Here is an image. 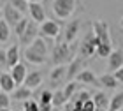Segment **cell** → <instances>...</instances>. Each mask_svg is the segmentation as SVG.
Segmentation results:
<instances>
[{"mask_svg":"<svg viewBox=\"0 0 123 111\" xmlns=\"http://www.w3.org/2000/svg\"><path fill=\"white\" fill-rule=\"evenodd\" d=\"M74 58V49H72L70 42L67 41H58L53 48V55H51V60H53V65H63V64H69L70 60Z\"/></svg>","mask_w":123,"mask_h":111,"instance_id":"6da1fadb","label":"cell"},{"mask_svg":"<svg viewBox=\"0 0 123 111\" xmlns=\"http://www.w3.org/2000/svg\"><path fill=\"white\" fill-rule=\"evenodd\" d=\"M77 7V0H53L51 9L58 20H69Z\"/></svg>","mask_w":123,"mask_h":111,"instance_id":"7a4b0ae2","label":"cell"},{"mask_svg":"<svg viewBox=\"0 0 123 111\" xmlns=\"http://www.w3.org/2000/svg\"><path fill=\"white\" fill-rule=\"evenodd\" d=\"M100 44V39L95 35V32H88V34H85V37L81 39V44H79V55L85 58H90L92 55L97 53V48Z\"/></svg>","mask_w":123,"mask_h":111,"instance_id":"3957f363","label":"cell"},{"mask_svg":"<svg viewBox=\"0 0 123 111\" xmlns=\"http://www.w3.org/2000/svg\"><path fill=\"white\" fill-rule=\"evenodd\" d=\"M2 18H4L5 21H7V23H9L11 26H12V28H14V26H16L21 20L25 18V14L21 13L19 9H16L12 4L4 2V4H2Z\"/></svg>","mask_w":123,"mask_h":111,"instance_id":"277c9868","label":"cell"},{"mask_svg":"<svg viewBox=\"0 0 123 111\" xmlns=\"http://www.w3.org/2000/svg\"><path fill=\"white\" fill-rule=\"evenodd\" d=\"M39 32H41V26H39V23H35V21H30L28 23V26H26V30H25V34L21 35V37H18L19 39V44L21 46H30V44L35 41V39L39 37Z\"/></svg>","mask_w":123,"mask_h":111,"instance_id":"5b68a950","label":"cell"},{"mask_svg":"<svg viewBox=\"0 0 123 111\" xmlns=\"http://www.w3.org/2000/svg\"><path fill=\"white\" fill-rule=\"evenodd\" d=\"M39 26H41V34L49 37V39H58L60 34H62V26H60L58 21H55V20H46Z\"/></svg>","mask_w":123,"mask_h":111,"instance_id":"8992f818","label":"cell"},{"mask_svg":"<svg viewBox=\"0 0 123 111\" xmlns=\"http://www.w3.org/2000/svg\"><path fill=\"white\" fill-rule=\"evenodd\" d=\"M85 57H81V55H77V57H74L69 62V65H67V81H72L76 79L77 74L81 72L83 69H85Z\"/></svg>","mask_w":123,"mask_h":111,"instance_id":"52a82bcc","label":"cell"},{"mask_svg":"<svg viewBox=\"0 0 123 111\" xmlns=\"http://www.w3.org/2000/svg\"><path fill=\"white\" fill-rule=\"evenodd\" d=\"M79 30H81V21H79V20H70L69 23L65 25L63 32H62L63 41H67V42L72 44V42L77 39V35H79Z\"/></svg>","mask_w":123,"mask_h":111,"instance_id":"ba28073f","label":"cell"},{"mask_svg":"<svg viewBox=\"0 0 123 111\" xmlns=\"http://www.w3.org/2000/svg\"><path fill=\"white\" fill-rule=\"evenodd\" d=\"M92 28L95 32V35L100 39V42H111V32H109V25L105 21L95 20L92 23Z\"/></svg>","mask_w":123,"mask_h":111,"instance_id":"9c48e42d","label":"cell"},{"mask_svg":"<svg viewBox=\"0 0 123 111\" xmlns=\"http://www.w3.org/2000/svg\"><path fill=\"white\" fill-rule=\"evenodd\" d=\"M16 88H18V83L14 81L11 71H9V72H7V71H2V74H0V90L12 93Z\"/></svg>","mask_w":123,"mask_h":111,"instance_id":"30bf717a","label":"cell"},{"mask_svg":"<svg viewBox=\"0 0 123 111\" xmlns=\"http://www.w3.org/2000/svg\"><path fill=\"white\" fill-rule=\"evenodd\" d=\"M105 60H107V71H109V72H116V71L123 65V51L114 49Z\"/></svg>","mask_w":123,"mask_h":111,"instance_id":"8fae6325","label":"cell"},{"mask_svg":"<svg viewBox=\"0 0 123 111\" xmlns=\"http://www.w3.org/2000/svg\"><path fill=\"white\" fill-rule=\"evenodd\" d=\"M23 57H25L26 62H30V64H33V65H42V64H46V62H48V57H44V55H41L39 51L32 49L30 46H26V48H25Z\"/></svg>","mask_w":123,"mask_h":111,"instance_id":"7c38bea8","label":"cell"},{"mask_svg":"<svg viewBox=\"0 0 123 111\" xmlns=\"http://www.w3.org/2000/svg\"><path fill=\"white\" fill-rule=\"evenodd\" d=\"M120 85V81H118V78L114 76V72H104V74H100L98 76V86H102V88H107V90H114L116 86Z\"/></svg>","mask_w":123,"mask_h":111,"instance_id":"4fadbf2b","label":"cell"},{"mask_svg":"<svg viewBox=\"0 0 123 111\" xmlns=\"http://www.w3.org/2000/svg\"><path fill=\"white\" fill-rule=\"evenodd\" d=\"M30 16H32V20L35 21V23L41 25L42 21H46V11H44V7L41 5V2H30Z\"/></svg>","mask_w":123,"mask_h":111,"instance_id":"5bb4252c","label":"cell"},{"mask_svg":"<svg viewBox=\"0 0 123 111\" xmlns=\"http://www.w3.org/2000/svg\"><path fill=\"white\" fill-rule=\"evenodd\" d=\"M67 65L69 64H63V65H55L51 69V74H49V79H51L53 86H56L60 81L67 79Z\"/></svg>","mask_w":123,"mask_h":111,"instance_id":"9a60e30c","label":"cell"},{"mask_svg":"<svg viewBox=\"0 0 123 111\" xmlns=\"http://www.w3.org/2000/svg\"><path fill=\"white\" fill-rule=\"evenodd\" d=\"M9 71H11V74H12L14 81L18 83V86L23 85L25 79H26V74H28V71H26V65H25L23 62H19V64H16L14 67H11Z\"/></svg>","mask_w":123,"mask_h":111,"instance_id":"2e32d148","label":"cell"},{"mask_svg":"<svg viewBox=\"0 0 123 111\" xmlns=\"http://www.w3.org/2000/svg\"><path fill=\"white\" fill-rule=\"evenodd\" d=\"M12 95L14 101H19V102H25V101H28V99L33 97V92H32V88H28L26 85H19L16 90L11 93Z\"/></svg>","mask_w":123,"mask_h":111,"instance_id":"e0dca14e","label":"cell"},{"mask_svg":"<svg viewBox=\"0 0 123 111\" xmlns=\"http://www.w3.org/2000/svg\"><path fill=\"white\" fill-rule=\"evenodd\" d=\"M76 81H79L81 85H98V76H95V72H92L90 69H83L77 74Z\"/></svg>","mask_w":123,"mask_h":111,"instance_id":"ac0fdd59","label":"cell"},{"mask_svg":"<svg viewBox=\"0 0 123 111\" xmlns=\"http://www.w3.org/2000/svg\"><path fill=\"white\" fill-rule=\"evenodd\" d=\"M23 85H26L28 88H39L42 85V74L39 72V71H32V72H28L26 74V79H25V83Z\"/></svg>","mask_w":123,"mask_h":111,"instance_id":"d6986e66","label":"cell"},{"mask_svg":"<svg viewBox=\"0 0 123 111\" xmlns=\"http://www.w3.org/2000/svg\"><path fill=\"white\" fill-rule=\"evenodd\" d=\"M21 53H19V46L18 44H12V46L7 48V62H9V69L14 67L16 64H19Z\"/></svg>","mask_w":123,"mask_h":111,"instance_id":"ffe728a7","label":"cell"},{"mask_svg":"<svg viewBox=\"0 0 123 111\" xmlns=\"http://www.w3.org/2000/svg\"><path fill=\"white\" fill-rule=\"evenodd\" d=\"M92 97H93V95H92L88 90H85V88H79V90L74 93V97H72L70 101L76 104V108H83V104H85L88 99H92Z\"/></svg>","mask_w":123,"mask_h":111,"instance_id":"44dd1931","label":"cell"},{"mask_svg":"<svg viewBox=\"0 0 123 111\" xmlns=\"http://www.w3.org/2000/svg\"><path fill=\"white\" fill-rule=\"evenodd\" d=\"M79 85H81V83H79V81H76V79L67 81V85L63 86V93H65L67 101H70V99L74 97V93H76L77 90H79Z\"/></svg>","mask_w":123,"mask_h":111,"instance_id":"7402d4cb","label":"cell"},{"mask_svg":"<svg viewBox=\"0 0 123 111\" xmlns=\"http://www.w3.org/2000/svg\"><path fill=\"white\" fill-rule=\"evenodd\" d=\"M11 28H12V26H11L7 21H5L4 18L0 20V42L2 44H5L9 41V35H11Z\"/></svg>","mask_w":123,"mask_h":111,"instance_id":"603a6c76","label":"cell"},{"mask_svg":"<svg viewBox=\"0 0 123 111\" xmlns=\"http://www.w3.org/2000/svg\"><path fill=\"white\" fill-rule=\"evenodd\" d=\"M123 108V90L114 93L113 97H111V102H109V111H118Z\"/></svg>","mask_w":123,"mask_h":111,"instance_id":"cb8c5ba5","label":"cell"},{"mask_svg":"<svg viewBox=\"0 0 123 111\" xmlns=\"http://www.w3.org/2000/svg\"><path fill=\"white\" fill-rule=\"evenodd\" d=\"M113 53V44L111 42H100L97 48V57L98 58H107Z\"/></svg>","mask_w":123,"mask_h":111,"instance_id":"d4e9b609","label":"cell"},{"mask_svg":"<svg viewBox=\"0 0 123 111\" xmlns=\"http://www.w3.org/2000/svg\"><path fill=\"white\" fill-rule=\"evenodd\" d=\"M93 101H95V104H97V108H105V109H109V97L105 95L104 92H97L93 95Z\"/></svg>","mask_w":123,"mask_h":111,"instance_id":"484cf974","label":"cell"},{"mask_svg":"<svg viewBox=\"0 0 123 111\" xmlns=\"http://www.w3.org/2000/svg\"><path fill=\"white\" fill-rule=\"evenodd\" d=\"M65 102H69V101H67V97L63 93V88L55 90V93H53V106L55 108H60V106H65Z\"/></svg>","mask_w":123,"mask_h":111,"instance_id":"4316f807","label":"cell"},{"mask_svg":"<svg viewBox=\"0 0 123 111\" xmlns=\"http://www.w3.org/2000/svg\"><path fill=\"white\" fill-rule=\"evenodd\" d=\"M53 93H55V90H46V88H44V90H41L39 93H35V97L39 102H53Z\"/></svg>","mask_w":123,"mask_h":111,"instance_id":"83f0119b","label":"cell"},{"mask_svg":"<svg viewBox=\"0 0 123 111\" xmlns=\"http://www.w3.org/2000/svg\"><path fill=\"white\" fill-rule=\"evenodd\" d=\"M9 4H12L16 9H19L23 14H26L30 11V2L28 0H9Z\"/></svg>","mask_w":123,"mask_h":111,"instance_id":"f1b7e54d","label":"cell"},{"mask_svg":"<svg viewBox=\"0 0 123 111\" xmlns=\"http://www.w3.org/2000/svg\"><path fill=\"white\" fill-rule=\"evenodd\" d=\"M28 23H30V20H26V16H25V18L21 20L19 23L14 26V28H12V30H14V34L18 35V37H21V35L25 34V30H26V26H28Z\"/></svg>","mask_w":123,"mask_h":111,"instance_id":"f546056e","label":"cell"},{"mask_svg":"<svg viewBox=\"0 0 123 111\" xmlns=\"http://www.w3.org/2000/svg\"><path fill=\"white\" fill-rule=\"evenodd\" d=\"M23 109L25 111H41V104L37 99H28L23 102Z\"/></svg>","mask_w":123,"mask_h":111,"instance_id":"4dcf8cb0","label":"cell"},{"mask_svg":"<svg viewBox=\"0 0 123 111\" xmlns=\"http://www.w3.org/2000/svg\"><path fill=\"white\" fill-rule=\"evenodd\" d=\"M11 97L9 92H0V108H11Z\"/></svg>","mask_w":123,"mask_h":111,"instance_id":"1f68e13d","label":"cell"},{"mask_svg":"<svg viewBox=\"0 0 123 111\" xmlns=\"http://www.w3.org/2000/svg\"><path fill=\"white\" fill-rule=\"evenodd\" d=\"M0 69L7 71L9 69V62H7V49H2L0 51Z\"/></svg>","mask_w":123,"mask_h":111,"instance_id":"d6a6232c","label":"cell"},{"mask_svg":"<svg viewBox=\"0 0 123 111\" xmlns=\"http://www.w3.org/2000/svg\"><path fill=\"white\" fill-rule=\"evenodd\" d=\"M95 109H97V104H95L93 97H92V99H88V101L83 104V111H95Z\"/></svg>","mask_w":123,"mask_h":111,"instance_id":"836d02e7","label":"cell"},{"mask_svg":"<svg viewBox=\"0 0 123 111\" xmlns=\"http://www.w3.org/2000/svg\"><path fill=\"white\" fill-rule=\"evenodd\" d=\"M41 104V111H53V102H39Z\"/></svg>","mask_w":123,"mask_h":111,"instance_id":"e575fe53","label":"cell"},{"mask_svg":"<svg viewBox=\"0 0 123 111\" xmlns=\"http://www.w3.org/2000/svg\"><path fill=\"white\" fill-rule=\"evenodd\" d=\"M114 76L118 78L120 85H123V65H121V67H120V69H118V71H116V72H114Z\"/></svg>","mask_w":123,"mask_h":111,"instance_id":"d590c367","label":"cell"},{"mask_svg":"<svg viewBox=\"0 0 123 111\" xmlns=\"http://www.w3.org/2000/svg\"><path fill=\"white\" fill-rule=\"evenodd\" d=\"M95 111H109V109H105V108H97Z\"/></svg>","mask_w":123,"mask_h":111,"instance_id":"8d00e7d4","label":"cell"},{"mask_svg":"<svg viewBox=\"0 0 123 111\" xmlns=\"http://www.w3.org/2000/svg\"><path fill=\"white\" fill-rule=\"evenodd\" d=\"M0 111H11V108H0Z\"/></svg>","mask_w":123,"mask_h":111,"instance_id":"74e56055","label":"cell"},{"mask_svg":"<svg viewBox=\"0 0 123 111\" xmlns=\"http://www.w3.org/2000/svg\"><path fill=\"white\" fill-rule=\"evenodd\" d=\"M28 2H42V0H28Z\"/></svg>","mask_w":123,"mask_h":111,"instance_id":"f35d334b","label":"cell"},{"mask_svg":"<svg viewBox=\"0 0 123 111\" xmlns=\"http://www.w3.org/2000/svg\"><path fill=\"white\" fill-rule=\"evenodd\" d=\"M120 26H121V28H123V18H121V21H120Z\"/></svg>","mask_w":123,"mask_h":111,"instance_id":"ab89813d","label":"cell"},{"mask_svg":"<svg viewBox=\"0 0 123 111\" xmlns=\"http://www.w3.org/2000/svg\"><path fill=\"white\" fill-rule=\"evenodd\" d=\"M74 111H83V108H76V109H74Z\"/></svg>","mask_w":123,"mask_h":111,"instance_id":"60d3db41","label":"cell"},{"mask_svg":"<svg viewBox=\"0 0 123 111\" xmlns=\"http://www.w3.org/2000/svg\"><path fill=\"white\" fill-rule=\"evenodd\" d=\"M118 111H123V108H121V109H118Z\"/></svg>","mask_w":123,"mask_h":111,"instance_id":"b9f144b4","label":"cell"},{"mask_svg":"<svg viewBox=\"0 0 123 111\" xmlns=\"http://www.w3.org/2000/svg\"><path fill=\"white\" fill-rule=\"evenodd\" d=\"M21 111H25V109H21Z\"/></svg>","mask_w":123,"mask_h":111,"instance_id":"7bdbcfd3","label":"cell"},{"mask_svg":"<svg viewBox=\"0 0 123 111\" xmlns=\"http://www.w3.org/2000/svg\"><path fill=\"white\" fill-rule=\"evenodd\" d=\"M63 111H65V109H63Z\"/></svg>","mask_w":123,"mask_h":111,"instance_id":"ee69618b","label":"cell"}]
</instances>
